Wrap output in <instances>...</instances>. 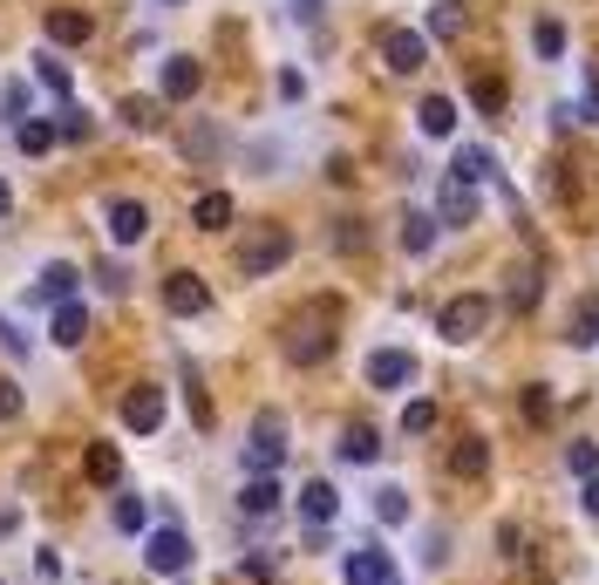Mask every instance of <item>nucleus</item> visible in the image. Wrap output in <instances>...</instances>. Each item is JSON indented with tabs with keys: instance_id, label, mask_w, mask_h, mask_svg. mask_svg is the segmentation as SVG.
<instances>
[{
	"instance_id": "nucleus-49",
	"label": "nucleus",
	"mask_w": 599,
	"mask_h": 585,
	"mask_svg": "<svg viewBox=\"0 0 599 585\" xmlns=\"http://www.w3.org/2000/svg\"><path fill=\"white\" fill-rule=\"evenodd\" d=\"M334 239H341V252H362V225H354V218H341V231H334Z\"/></svg>"
},
{
	"instance_id": "nucleus-39",
	"label": "nucleus",
	"mask_w": 599,
	"mask_h": 585,
	"mask_svg": "<svg viewBox=\"0 0 599 585\" xmlns=\"http://www.w3.org/2000/svg\"><path fill=\"white\" fill-rule=\"evenodd\" d=\"M55 130H62L68 143H89V130H96V123H89L83 109H62V123H55Z\"/></svg>"
},
{
	"instance_id": "nucleus-50",
	"label": "nucleus",
	"mask_w": 599,
	"mask_h": 585,
	"mask_svg": "<svg viewBox=\"0 0 599 585\" xmlns=\"http://www.w3.org/2000/svg\"><path fill=\"white\" fill-rule=\"evenodd\" d=\"M293 21H300V28H313V21H321V0H293Z\"/></svg>"
},
{
	"instance_id": "nucleus-33",
	"label": "nucleus",
	"mask_w": 599,
	"mask_h": 585,
	"mask_svg": "<svg viewBox=\"0 0 599 585\" xmlns=\"http://www.w3.org/2000/svg\"><path fill=\"white\" fill-rule=\"evenodd\" d=\"M511 306H517V314H532V306H538V266H517L511 272Z\"/></svg>"
},
{
	"instance_id": "nucleus-5",
	"label": "nucleus",
	"mask_w": 599,
	"mask_h": 585,
	"mask_svg": "<svg viewBox=\"0 0 599 585\" xmlns=\"http://www.w3.org/2000/svg\"><path fill=\"white\" fill-rule=\"evenodd\" d=\"M429 62V34L422 28H382V68L388 75H416Z\"/></svg>"
},
{
	"instance_id": "nucleus-37",
	"label": "nucleus",
	"mask_w": 599,
	"mask_h": 585,
	"mask_svg": "<svg viewBox=\"0 0 599 585\" xmlns=\"http://www.w3.org/2000/svg\"><path fill=\"white\" fill-rule=\"evenodd\" d=\"M403 429H409V436H429V429H436V402H409V409H403Z\"/></svg>"
},
{
	"instance_id": "nucleus-27",
	"label": "nucleus",
	"mask_w": 599,
	"mask_h": 585,
	"mask_svg": "<svg viewBox=\"0 0 599 585\" xmlns=\"http://www.w3.org/2000/svg\"><path fill=\"white\" fill-rule=\"evenodd\" d=\"M566 340H573V347H592V340H599V293H586V300L573 306V327H566Z\"/></svg>"
},
{
	"instance_id": "nucleus-19",
	"label": "nucleus",
	"mask_w": 599,
	"mask_h": 585,
	"mask_svg": "<svg viewBox=\"0 0 599 585\" xmlns=\"http://www.w3.org/2000/svg\"><path fill=\"white\" fill-rule=\"evenodd\" d=\"M83 470H89V484H116V477H124V449H116V443H89Z\"/></svg>"
},
{
	"instance_id": "nucleus-6",
	"label": "nucleus",
	"mask_w": 599,
	"mask_h": 585,
	"mask_svg": "<svg viewBox=\"0 0 599 585\" xmlns=\"http://www.w3.org/2000/svg\"><path fill=\"white\" fill-rule=\"evenodd\" d=\"M143 565H150V572H164V578H178V572L191 565V538H184L178 524H157V531L143 538Z\"/></svg>"
},
{
	"instance_id": "nucleus-1",
	"label": "nucleus",
	"mask_w": 599,
	"mask_h": 585,
	"mask_svg": "<svg viewBox=\"0 0 599 585\" xmlns=\"http://www.w3.org/2000/svg\"><path fill=\"white\" fill-rule=\"evenodd\" d=\"M328 355H334V314H328V306H313V314H300L287 327V361L293 368H321Z\"/></svg>"
},
{
	"instance_id": "nucleus-16",
	"label": "nucleus",
	"mask_w": 599,
	"mask_h": 585,
	"mask_svg": "<svg viewBox=\"0 0 599 585\" xmlns=\"http://www.w3.org/2000/svg\"><path fill=\"white\" fill-rule=\"evenodd\" d=\"M334 511H341V490H334L328 477H313V484L300 490V518H307V524H334Z\"/></svg>"
},
{
	"instance_id": "nucleus-54",
	"label": "nucleus",
	"mask_w": 599,
	"mask_h": 585,
	"mask_svg": "<svg viewBox=\"0 0 599 585\" xmlns=\"http://www.w3.org/2000/svg\"><path fill=\"white\" fill-rule=\"evenodd\" d=\"M157 8H184V0H157Z\"/></svg>"
},
{
	"instance_id": "nucleus-20",
	"label": "nucleus",
	"mask_w": 599,
	"mask_h": 585,
	"mask_svg": "<svg viewBox=\"0 0 599 585\" xmlns=\"http://www.w3.org/2000/svg\"><path fill=\"white\" fill-rule=\"evenodd\" d=\"M279 497H287V490H279L272 477H253L246 490H238V511H246V518H272V511H279Z\"/></svg>"
},
{
	"instance_id": "nucleus-2",
	"label": "nucleus",
	"mask_w": 599,
	"mask_h": 585,
	"mask_svg": "<svg viewBox=\"0 0 599 585\" xmlns=\"http://www.w3.org/2000/svg\"><path fill=\"white\" fill-rule=\"evenodd\" d=\"M491 314H498L491 293H457V300H443V314H436V334L457 340V347H470L477 334L491 327Z\"/></svg>"
},
{
	"instance_id": "nucleus-53",
	"label": "nucleus",
	"mask_w": 599,
	"mask_h": 585,
	"mask_svg": "<svg viewBox=\"0 0 599 585\" xmlns=\"http://www.w3.org/2000/svg\"><path fill=\"white\" fill-rule=\"evenodd\" d=\"M14 524H21V518H14V511H0V538H8V531H14Z\"/></svg>"
},
{
	"instance_id": "nucleus-31",
	"label": "nucleus",
	"mask_w": 599,
	"mask_h": 585,
	"mask_svg": "<svg viewBox=\"0 0 599 585\" xmlns=\"http://www.w3.org/2000/svg\"><path fill=\"white\" fill-rule=\"evenodd\" d=\"M375 518H382V524H409V490H403V484H382V490H375Z\"/></svg>"
},
{
	"instance_id": "nucleus-28",
	"label": "nucleus",
	"mask_w": 599,
	"mask_h": 585,
	"mask_svg": "<svg viewBox=\"0 0 599 585\" xmlns=\"http://www.w3.org/2000/svg\"><path fill=\"white\" fill-rule=\"evenodd\" d=\"M55 137H62V130H55V123H42V116H28V123L14 130V143L28 150V158H49V150H55Z\"/></svg>"
},
{
	"instance_id": "nucleus-48",
	"label": "nucleus",
	"mask_w": 599,
	"mask_h": 585,
	"mask_svg": "<svg viewBox=\"0 0 599 585\" xmlns=\"http://www.w3.org/2000/svg\"><path fill=\"white\" fill-rule=\"evenodd\" d=\"M96 280H103V293H124V286H130V272H124V266H103Z\"/></svg>"
},
{
	"instance_id": "nucleus-36",
	"label": "nucleus",
	"mask_w": 599,
	"mask_h": 585,
	"mask_svg": "<svg viewBox=\"0 0 599 585\" xmlns=\"http://www.w3.org/2000/svg\"><path fill=\"white\" fill-rule=\"evenodd\" d=\"M34 83H42V89H55V96H68V68H62L55 55H34Z\"/></svg>"
},
{
	"instance_id": "nucleus-18",
	"label": "nucleus",
	"mask_w": 599,
	"mask_h": 585,
	"mask_svg": "<svg viewBox=\"0 0 599 585\" xmlns=\"http://www.w3.org/2000/svg\"><path fill=\"white\" fill-rule=\"evenodd\" d=\"M416 130L422 137H450L457 130V96H422L416 102Z\"/></svg>"
},
{
	"instance_id": "nucleus-4",
	"label": "nucleus",
	"mask_w": 599,
	"mask_h": 585,
	"mask_svg": "<svg viewBox=\"0 0 599 585\" xmlns=\"http://www.w3.org/2000/svg\"><path fill=\"white\" fill-rule=\"evenodd\" d=\"M279 463H287V422H279V415L266 409V415L253 422V443H246V470H253V477H272Z\"/></svg>"
},
{
	"instance_id": "nucleus-21",
	"label": "nucleus",
	"mask_w": 599,
	"mask_h": 585,
	"mask_svg": "<svg viewBox=\"0 0 599 585\" xmlns=\"http://www.w3.org/2000/svg\"><path fill=\"white\" fill-rule=\"evenodd\" d=\"M422 34H429V42H457V34H463V0H436Z\"/></svg>"
},
{
	"instance_id": "nucleus-29",
	"label": "nucleus",
	"mask_w": 599,
	"mask_h": 585,
	"mask_svg": "<svg viewBox=\"0 0 599 585\" xmlns=\"http://www.w3.org/2000/svg\"><path fill=\"white\" fill-rule=\"evenodd\" d=\"M116 116H124L130 130H157V123H164V102H150V96H124V102H116Z\"/></svg>"
},
{
	"instance_id": "nucleus-51",
	"label": "nucleus",
	"mask_w": 599,
	"mask_h": 585,
	"mask_svg": "<svg viewBox=\"0 0 599 585\" xmlns=\"http://www.w3.org/2000/svg\"><path fill=\"white\" fill-rule=\"evenodd\" d=\"M579 503H586V518H599V477H586V490H579Z\"/></svg>"
},
{
	"instance_id": "nucleus-3",
	"label": "nucleus",
	"mask_w": 599,
	"mask_h": 585,
	"mask_svg": "<svg viewBox=\"0 0 599 585\" xmlns=\"http://www.w3.org/2000/svg\"><path fill=\"white\" fill-rule=\"evenodd\" d=\"M293 259V231L287 225H259L246 246H238V272H246V280H266V272H279Z\"/></svg>"
},
{
	"instance_id": "nucleus-14",
	"label": "nucleus",
	"mask_w": 599,
	"mask_h": 585,
	"mask_svg": "<svg viewBox=\"0 0 599 585\" xmlns=\"http://www.w3.org/2000/svg\"><path fill=\"white\" fill-rule=\"evenodd\" d=\"M197 89H205V62L171 55V62H164V102H191Z\"/></svg>"
},
{
	"instance_id": "nucleus-11",
	"label": "nucleus",
	"mask_w": 599,
	"mask_h": 585,
	"mask_svg": "<svg viewBox=\"0 0 599 585\" xmlns=\"http://www.w3.org/2000/svg\"><path fill=\"white\" fill-rule=\"evenodd\" d=\"M103 225H109V239H116V246H137V239H150V205L116 198V205L103 212Z\"/></svg>"
},
{
	"instance_id": "nucleus-46",
	"label": "nucleus",
	"mask_w": 599,
	"mask_h": 585,
	"mask_svg": "<svg viewBox=\"0 0 599 585\" xmlns=\"http://www.w3.org/2000/svg\"><path fill=\"white\" fill-rule=\"evenodd\" d=\"M279 96L300 102V96H307V75H300V68H279Z\"/></svg>"
},
{
	"instance_id": "nucleus-42",
	"label": "nucleus",
	"mask_w": 599,
	"mask_h": 585,
	"mask_svg": "<svg viewBox=\"0 0 599 585\" xmlns=\"http://www.w3.org/2000/svg\"><path fill=\"white\" fill-rule=\"evenodd\" d=\"M246 578H253V585H272V578H279V559L253 552V559H246Z\"/></svg>"
},
{
	"instance_id": "nucleus-52",
	"label": "nucleus",
	"mask_w": 599,
	"mask_h": 585,
	"mask_svg": "<svg viewBox=\"0 0 599 585\" xmlns=\"http://www.w3.org/2000/svg\"><path fill=\"white\" fill-rule=\"evenodd\" d=\"M8 212H14V191H8V184H0V218H8Z\"/></svg>"
},
{
	"instance_id": "nucleus-15",
	"label": "nucleus",
	"mask_w": 599,
	"mask_h": 585,
	"mask_svg": "<svg viewBox=\"0 0 599 585\" xmlns=\"http://www.w3.org/2000/svg\"><path fill=\"white\" fill-rule=\"evenodd\" d=\"M49 340H55V347H83V340H89V306H83V300L55 306V321H49Z\"/></svg>"
},
{
	"instance_id": "nucleus-47",
	"label": "nucleus",
	"mask_w": 599,
	"mask_h": 585,
	"mask_svg": "<svg viewBox=\"0 0 599 585\" xmlns=\"http://www.w3.org/2000/svg\"><path fill=\"white\" fill-rule=\"evenodd\" d=\"M34 572H42V585L62 578V552H49V544H42V552H34Z\"/></svg>"
},
{
	"instance_id": "nucleus-30",
	"label": "nucleus",
	"mask_w": 599,
	"mask_h": 585,
	"mask_svg": "<svg viewBox=\"0 0 599 585\" xmlns=\"http://www.w3.org/2000/svg\"><path fill=\"white\" fill-rule=\"evenodd\" d=\"M532 48H538L545 62H558V55H566V21H552V14H538V21H532Z\"/></svg>"
},
{
	"instance_id": "nucleus-8",
	"label": "nucleus",
	"mask_w": 599,
	"mask_h": 585,
	"mask_svg": "<svg viewBox=\"0 0 599 585\" xmlns=\"http://www.w3.org/2000/svg\"><path fill=\"white\" fill-rule=\"evenodd\" d=\"M409 381H416V355H409V347H375V355H368V388L388 396V388H409Z\"/></svg>"
},
{
	"instance_id": "nucleus-26",
	"label": "nucleus",
	"mask_w": 599,
	"mask_h": 585,
	"mask_svg": "<svg viewBox=\"0 0 599 585\" xmlns=\"http://www.w3.org/2000/svg\"><path fill=\"white\" fill-rule=\"evenodd\" d=\"M450 177H463V184L498 177V171H491V150H484V143H463V150H457V164H450Z\"/></svg>"
},
{
	"instance_id": "nucleus-34",
	"label": "nucleus",
	"mask_w": 599,
	"mask_h": 585,
	"mask_svg": "<svg viewBox=\"0 0 599 585\" xmlns=\"http://www.w3.org/2000/svg\"><path fill=\"white\" fill-rule=\"evenodd\" d=\"M218 150H225V137H218L212 123H191V130H184V158H218Z\"/></svg>"
},
{
	"instance_id": "nucleus-13",
	"label": "nucleus",
	"mask_w": 599,
	"mask_h": 585,
	"mask_svg": "<svg viewBox=\"0 0 599 585\" xmlns=\"http://www.w3.org/2000/svg\"><path fill=\"white\" fill-rule=\"evenodd\" d=\"M341 578H347V585H395V565H388V552H375V544H362V552H347Z\"/></svg>"
},
{
	"instance_id": "nucleus-32",
	"label": "nucleus",
	"mask_w": 599,
	"mask_h": 585,
	"mask_svg": "<svg viewBox=\"0 0 599 585\" xmlns=\"http://www.w3.org/2000/svg\"><path fill=\"white\" fill-rule=\"evenodd\" d=\"M470 102H477V109H484V116H498V109L511 102V89H504V75H477V83H470Z\"/></svg>"
},
{
	"instance_id": "nucleus-10",
	"label": "nucleus",
	"mask_w": 599,
	"mask_h": 585,
	"mask_svg": "<svg viewBox=\"0 0 599 585\" xmlns=\"http://www.w3.org/2000/svg\"><path fill=\"white\" fill-rule=\"evenodd\" d=\"M124 422L137 429V436H157V429H164V388H157V381L130 388V396H124Z\"/></svg>"
},
{
	"instance_id": "nucleus-45",
	"label": "nucleus",
	"mask_w": 599,
	"mask_h": 585,
	"mask_svg": "<svg viewBox=\"0 0 599 585\" xmlns=\"http://www.w3.org/2000/svg\"><path fill=\"white\" fill-rule=\"evenodd\" d=\"M525 422H552V396H545V388H525Z\"/></svg>"
},
{
	"instance_id": "nucleus-35",
	"label": "nucleus",
	"mask_w": 599,
	"mask_h": 585,
	"mask_svg": "<svg viewBox=\"0 0 599 585\" xmlns=\"http://www.w3.org/2000/svg\"><path fill=\"white\" fill-rule=\"evenodd\" d=\"M109 524H116V531H143V524H150V511H143V497H116V511H109Z\"/></svg>"
},
{
	"instance_id": "nucleus-23",
	"label": "nucleus",
	"mask_w": 599,
	"mask_h": 585,
	"mask_svg": "<svg viewBox=\"0 0 599 585\" xmlns=\"http://www.w3.org/2000/svg\"><path fill=\"white\" fill-rule=\"evenodd\" d=\"M403 252H416V259L436 252V212H409L403 218Z\"/></svg>"
},
{
	"instance_id": "nucleus-38",
	"label": "nucleus",
	"mask_w": 599,
	"mask_h": 585,
	"mask_svg": "<svg viewBox=\"0 0 599 585\" xmlns=\"http://www.w3.org/2000/svg\"><path fill=\"white\" fill-rule=\"evenodd\" d=\"M566 463H573L579 477H599V443H573V449H566Z\"/></svg>"
},
{
	"instance_id": "nucleus-40",
	"label": "nucleus",
	"mask_w": 599,
	"mask_h": 585,
	"mask_svg": "<svg viewBox=\"0 0 599 585\" xmlns=\"http://www.w3.org/2000/svg\"><path fill=\"white\" fill-rule=\"evenodd\" d=\"M450 559V531H422V565H443Z\"/></svg>"
},
{
	"instance_id": "nucleus-9",
	"label": "nucleus",
	"mask_w": 599,
	"mask_h": 585,
	"mask_svg": "<svg viewBox=\"0 0 599 585\" xmlns=\"http://www.w3.org/2000/svg\"><path fill=\"white\" fill-rule=\"evenodd\" d=\"M164 306H171L178 321H197L212 306V286L197 280V272H171V280H164Z\"/></svg>"
},
{
	"instance_id": "nucleus-43",
	"label": "nucleus",
	"mask_w": 599,
	"mask_h": 585,
	"mask_svg": "<svg viewBox=\"0 0 599 585\" xmlns=\"http://www.w3.org/2000/svg\"><path fill=\"white\" fill-rule=\"evenodd\" d=\"M0 422H21V388L0 375Z\"/></svg>"
},
{
	"instance_id": "nucleus-17",
	"label": "nucleus",
	"mask_w": 599,
	"mask_h": 585,
	"mask_svg": "<svg viewBox=\"0 0 599 585\" xmlns=\"http://www.w3.org/2000/svg\"><path fill=\"white\" fill-rule=\"evenodd\" d=\"M89 34H96V21H89L83 8H55V14H49V42H62V48H83Z\"/></svg>"
},
{
	"instance_id": "nucleus-44",
	"label": "nucleus",
	"mask_w": 599,
	"mask_h": 585,
	"mask_svg": "<svg viewBox=\"0 0 599 585\" xmlns=\"http://www.w3.org/2000/svg\"><path fill=\"white\" fill-rule=\"evenodd\" d=\"M0 109H8V116H21V123H28V83H8V89H0Z\"/></svg>"
},
{
	"instance_id": "nucleus-12",
	"label": "nucleus",
	"mask_w": 599,
	"mask_h": 585,
	"mask_svg": "<svg viewBox=\"0 0 599 585\" xmlns=\"http://www.w3.org/2000/svg\"><path fill=\"white\" fill-rule=\"evenodd\" d=\"M470 218H477V184L443 177L436 184V225H470Z\"/></svg>"
},
{
	"instance_id": "nucleus-25",
	"label": "nucleus",
	"mask_w": 599,
	"mask_h": 585,
	"mask_svg": "<svg viewBox=\"0 0 599 585\" xmlns=\"http://www.w3.org/2000/svg\"><path fill=\"white\" fill-rule=\"evenodd\" d=\"M450 470H457V477H484V470H491V449H484V436H463V443L450 449Z\"/></svg>"
},
{
	"instance_id": "nucleus-41",
	"label": "nucleus",
	"mask_w": 599,
	"mask_h": 585,
	"mask_svg": "<svg viewBox=\"0 0 599 585\" xmlns=\"http://www.w3.org/2000/svg\"><path fill=\"white\" fill-rule=\"evenodd\" d=\"M0 347H8V355H14V361H21V355H34V347H28V334H21V327H14L8 314H0Z\"/></svg>"
},
{
	"instance_id": "nucleus-24",
	"label": "nucleus",
	"mask_w": 599,
	"mask_h": 585,
	"mask_svg": "<svg viewBox=\"0 0 599 585\" xmlns=\"http://www.w3.org/2000/svg\"><path fill=\"white\" fill-rule=\"evenodd\" d=\"M191 225L197 231H225L232 225V198H225V191H205V198L191 205Z\"/></svg>"
},
{
	"instance_id": "nucleus-7",
	"label": "nucleus",
	"mask_w": 599,
	"mask_h": 585,
	"mask_svg": "<svg viewBox=\"0 0 599 585\" xmlns=\"http://www.w3.org/2000/svg\"><path fill=\"white\" fill-rule=\"evenodd\" d=\"M75 286H83V272H75L68 259H49V266H42V280L28 286V306H68Z\"/></svg>"
},
{
	"instance_id": "nucleus-22",
	"label": "nucleus",
	"mask_w": 599,
	"mask_h": 585,
	"mask_svg": "<svg viewBox=\"0 0 599 585\" xmlns=\"http://www.w3.org/2000/svg\"><path fill=\"white\" fill-rule=\"evenodd\" d=\"M341 456H347V463H375V456H382V436H375L368 422H347V429H341Z\"/></svg>"
}]
</instances>
